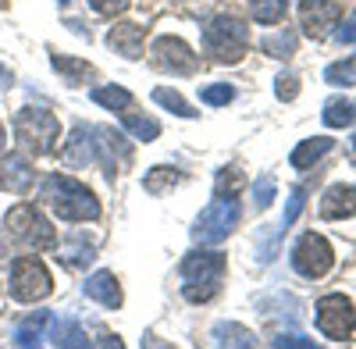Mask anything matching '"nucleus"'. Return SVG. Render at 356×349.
<instances>
[{
  "label": "nucleus",
  "mask_w": 356,
  "mask_h": 349,
  "mask_svg": "<svg viewBox=\"0 0 356 349\" xmlns=\"http://www.w3.org/2000/svg\"><path fill=\"white\" fill-rule=\"evenodd\" d=\"M43 200L54 207L61 221H97L100 218V200L89 193L79 179L68 174H47L43 179Z\"/></svg>",
  "instance_id": "1"
},
{
  "label": "nucleus",
  "mask_w": 356,
  "mask_h": 349,
  "mask_svg": "<svg viewBox=\"0 0 356 349\" xmlns=\"http://www.w3.org/2000/svg\"><path fill=\"white\" fill-rule=\"evenodd\" d=\"M225 268H228V257L225 253H218V250H193L182 260V278H186L182 296L189 303H211L221 293Z\"/></svg>",
  "instance_id": "2"
},
{
  "label": "nucleus",
  "mask_w": 356,
  "mask_h": 349,
  "mask_svg": "<svg viewBox=\"0 0 356 349\" xmlns=\"http://www.w3.org/2000/svg\"><path fill=\"white\" fill-rule=\"evenodd\" d=\"M203 47L207 54L221 65H235L243 61L250 50V29L235 18V15H218L211 25L203 29Z\"/></svg>",
  "instance_id": "3"
},
{
  "label": "nucleus",
  "mask_w": 356,
  "mask_h": 349,
  "mask_svg": "<svg viewBox=\"0 0 356 349\" xmlns=\"http://www.w3.org/2000/svg\"><path fill=\"white\" fill-rule=\"evenodd\" d=\"M15 132H18L22 150L54 154L57 139H61V122H57V114H50L47 107H22L18 118H15Z\"/></svg>",
  "instance_id": "4"
},
{
  "label": "nucleus",
  "mask_w": 356,
  "mask_h": 349,
  "mask_svg": "<svg viewBox=\"0 0 356 349\" xmlns=\"http://www.w3.org/2000/svg\"><path fill=\"white\" fill-rule=\"evenodd\" d=\"M54 293V278L40 257H18L11 264V296L18 303H40Z\"/></svg>",
  "instance_id": "5"
},
{
  "label": "nucleus",
  "mask_w": 356,
  "mask_h": 349,
  "mask_svg": "<svg viewBox=\"0 0 356 349\" xmlns=\"http://www.w3.org/2000/svg\"><path fill=\"white\" fill-rule=\"evenodd\" d=\"M4 225H8V232H11L18 243L33 246V250H54V246H57L54 225H50L36 207H29V203H18V207H11L8 218H4Z\"/></svg>",
  "instance_id": "6"
},
{
  "label": "nucleus",
  "mask_w": 356,
  "mask_h": 349,
  "mask_svg": "<svg viewBox=\"0 0 356 349\" xmlns=\"http://www.w3.org/2000/svg\"><path fill=\"white\" fill-rule=\"evenodd\" d=\"M235 225H239V200L235 196H218L211 207H207L196 225H193V239L196 243H221L228 239Z\"/></svg>",
  "instance_id": "7"
},
{
  "label": "nucleus",
  "mask_w": 356,
  "mask_h": 349,
  "mask_svg": "<svg viewBox=\"0 0 356 349\" xmlns=\"http://www.w3.org/2000/svg\"><path fill=\"white\" fill-rule=\"evenodd\" d=\"M335 264V253H332V243L317 236V232H303L292 246V268L300 271L303 278H324Z\"/></svg>",
  "instance_id": "8"
},
{
  "label": "nucleus",
  "mask_w": 356,
  "mask_h": 349,
  "mask_svg": "<svg viewBox=\"0 0 356 349\" xmlns=\"http://www.w3.org/2000/svg\"><path fill=\"white\" fill-rule=\"evenodd\" d=\"M317 328H321L324 339L346 342L356 332V307L342 293H332V296L317 300Z\"/></svg>",
  "instance_id": "9"
},
{
  "label": "nucleus",
  "mask_w": 356,
  "mask_h": 349,
  "mask_svg": "<svg viewBox=\"0 0 356 349\" xmlns=\"http://www.w3.org/2000/svg\"><path fill=\"white\" fill-rule=\"evenodd\" d=\"M150 57L161 72H171V75H193L200 68V57L193 54V47L178 36H157L150 47Z\"/></svg>",
  "instance_id": "10"
},
{
  "label": "nucleus",
  "mask_w": 356,
  "mask_h": 349,
  "mask_svg": "<svg viewBox=\"0 0 356 349\" xmlns=\"http://www.w3.org/2000/svg\"><path fill=\"white\" fill-rule=\"evenodd\" d=\"M339 18H342V0H303L300 4V22L310 40L332 36Z\"/></svg>",
  "instance_id": "11"
},
{
  "label": "nucleus",
  "mask_w": 356,
  "mask_h": 349,
  "mask_svg": "<svg viewBox=\"0 0 356 349\" xmlns=\"http://www.w3.org/2000/svg\"><path fill=\"white\" fill-rule=\"evenodd\" d=\"M143 40H146V25H139V22H118L107 33V47L114 54L129 57V61H136V57L143 54Z\"/></svg>",
  "instance_id": "12"
},
{
  "label": "nucleus",
  "mask_w": 356,
  "mask_h": 349,
  "mask_svg": "<svg viewBox=\"0 0 356 349\" xmlns=\"http://www.w3.org/2000/svg\"><path fill=\"white\" fill-rule=\"evenodd\" d=\"M36 182L33 164H29L25 154H4L0 157V186L8 193H29V186Z\"/></svg>",
  "instance_id": "13"
},
{
  "label": "nucleus",
  "mask_w": 356,
  "mask_h": 349,
  "mask_svg": "<svg viewBox=\"0 0 356 349\" xmlns=\"http://www.w3.org/2000/svg\"><path fill=\"white\" fill-rule=\"evenodd\" d=\"M82 293H86V300H93V303H100V307H107V310H118L122 307V285H118V278L111 275V271H97V275H89L86 282H82Z\"/></svg>",
  "instance_id": "14"
},
{
  "label": "nucleus",
  "mask_w": 356,
  "mask_h": 349,
  "mask_svg": "<svg viewBox=\"0 0 356 349\" xmlns=\"http://www.w3.org/2000/svg\"><path fill=\"white\" fill-rule=\"evenodd\" d=\"M89 136H93V129H89V125H75L72 139L61 147V161L68 168H86V164L97 161V139H89Z\"/></svg>",
  "instance_id": "15"
},
{
  "label": "nucleus",
  "mask_w": 356,
  "mask_h": 349,
  "mask_svg": "<svg viewBox=\"0 0 356 349\" xmlns=\"http://www.w3.org/2000/svg\"><path fill=\"white\" fill-rule=\"evenodd\" d=\"M321 218H356V186H332L321 196Z\"/></svg>",
  "instance_id": "16"
},
{
  "label": "nucleus",
  "mask_w": 356,
  "mask_h": 349,
  "mask_svg": "<svg viewBox=\"0 0 356 349\" xmlns=\"http://www.w3.org/2000/svg\"><path fill=\"white\" fill-rule=\"evenodd\" d=\"M332 150H335V139H328V136H314V139H303L300 147L292 150L289 164H292V168H300V171H307V168H314L324 154H332Z\"/></svg>",
  "instance_id": "17"
},
{
  "label": "nucleus",
  "mask_w": 356,
  "mask_h": 349,
  "mask_svg": "<svg viewBox=\"0 0 356 349\" xmlns=\"http://www.w3.org/2000/svg\"><path fill=\"white\" fill-rule=\"evenodd\" d=\"M50 325H54V314L36 310L33 317H25V321L15 328V346H40L50 335Z\"/></svg>",
  "instance_id": "18"
},
{
  "label": "nucleus",
  "mask_w": 356,
  "mask_h": 349,
  "mask_svg": "<svg viewBox=\"0 0 356 349\" xmlns=\"http://www.w3.org/2000/svg\"><path fill=\"white\" fill-rule=\"evenodd\" d=\"M50 65H54V72L61 75L68 86H82L86 79H93V65L79 61V57H72V54H54Z\"/></svg>",
  "instance_id": "19"
},
{
  "label": "nucleus",
  "mask_w": 356,
  "mask_h": 349,
  "mask_svg": "<svg viewBox=\"0 0 356 349\" xmlns=\"http://www.w3.org/2000/svg\"><path fill=\"white\" fill-rule=\"evenodd\" d=\"M89 97H93V104H100L107 111H118V114H125V111L136 107V97L129 90H122V86H97Z\"/></svg>",
  "instance_id": "20"
},
{
  "label": "nucleus",
  "mask_w": 356,
  "mask_h": 349,
  "mask_svg": "<svg viewBox=\"0 0 356 349\" xmlns=\"http://www.w3.org/2000/svg\"><path fill=\"white\" fill-rule=\"evenodd\" d=\"M122 125H125L136 139H143V143H154V139L161 136V122H157V118H150V114L125 111V114H122Z\"/></svg>",
  "instance_id": "21"
},
{
  "label": "nucleus",
  "mask_w": 356,
  "mask_h": 349,
  "mask_svg": "<svg viewBox=\"0 0 356 349\" xmlns=\"http://www.w3.org/2000/svg\"><path fill=\"white\" fill-rule=\"evenodd\" d=\"M296 33L292 29H278V33H271V36H264V43H260V50L267 54V57H282V61H289V57L296 54Z\"/></svg>",
  "instance_id": "22"
},
{
  "label": "nucleus",
  "mask_w": 356,
  "mask_h": 349,
  "mask_svg": "<svg viewBox=\"0 0 356 349\" xmlns=\"http://www.w3.org/2000/svg\"><path fill=\"white\" fill-rule=\"evenodd\" d=\"M54 346H89L86 332L79 321H57L54 317V325H50V335H47Z\"/></svg>",
  "instance_id": "23"
},
{
  "label": "nucleus",
  "mask_w": 356,
  "mask_h": 349,
  "mask_svg": "<svg viewBox=\"0 0 356 349\" xmlns=\"http://www.w3.org/2000/svg\"><path fill=\"white\" fill-rule=\"evenodd\" d=\"M321 118H324V125H328V129H346V125L356 122V104L353 100H328Z\"/></svg>",
  "instance_id": "24"
},
{
  "label": "nucleus",
  "mask_w": 356,
  "mask_h": 349,
  "mask_svg": "<svg viewBox=\"0 0 356 349\" xmlns=\"http://www.w3.org/2000/svg\"><path fill=\"white\" fill-rule=\"evenodd\" d=\"M175 182H178V171H175V168H168V164H157V168H150V171L143 174V189L150 193V196L168 193Z\"/></svg>",
  "instance_id": "25"
},
{
  "label": "nucleus",
  "mask_w": 356,
  "mask_h": 349,
  "mask_svg": "<svg viewBox=\"0 0 356 349\" xmlns=\"http://www.w3.org/2000/svg\"><path fill=\"white\" fill-rule=\"evenodd\" d=\"M250 8L260 25H278L289 11V0H250Z\"/></svg>",
  "instance_id": "26"
},
{
  "label": "nucleus",
  "mask_w": 356,
  "mask_h": 349,
  "mask_svg": "<svg viewBox=\"0 0 356 349\" xmlns=\"http://www.w3.org/2000/svg\"><path fill=\"white\" fill-rule=\"evenodd\" d=\"M154 100L161 104V107H168L171 114H178V118H196V111L182 100V93L178 90H168V86H157L154 90Z\"/></svg>",
  "instance_id": "27"
},
{
  "label": "nucleus",
  "mask_w": 356,
  "mask_h": 349,
  "mask_svg": "<svg viewBox=\"0 0 356 349\" xmlns=\"http://www.w3.org/2000/svg\"><path fill=\"white\" fill-rule=\"evenodd\" d=\"M324 82L328 86H356V57H346V61H335L324 68Z\"/></svg>",
  "instance_id": "28"
},
{
  "label": "nucleus",
  "mask_w": 356,
  "mask_h": 349,
  "mask_svg": "<svg viewBox=\"0 0 356 349\" xmlns=\"http://www.w3.org/2000/svg\"><path fill=\"white\" fill-rule=\"evenodd\" d=\"M303 207H307V189L300 186V189H292V196H289V207H285V214H282V225H278V232H275V239L285 236V232L296 225V218L303 214Z\"/></svg>",
  "instance_id": "29"
},
{
  "label": "nucleus",
  "mask_w": 356,
  "mask_h": 349,
  "mask_svg": "<svg viewBox=\"0 0 356 349\" xmlns=\"http://www.w3.org/2000/svg\"><path fill=\"white\" fill-rule=\"evenodd\" d=\"M214 342L218 346H253V332L243 328V325H218Z\"/></svg>",
  "instance_id": "30"
},
{
  "label": "nucleus",
  "mask_w": 356,
  "mask_h": 349,
  "mask_svg": "<svg viewBox=\"0 0 356 349\" xmlns=\"http://www.w3.org/2000/svg\"><path fill=\"white\" fill-rule=\"evenodd\" d=\"M243 171L239 168H221L218 171V179H214V189H218V196H235V193H239L243 189Z\"/></svg>",
  "instance_id": "31"
},
{
  "label": "nucleus",
  "mask_w": 356,
  "mask_h": 349,
  "mask_svg": "<svg viewBox=\"0 0 356 349\" xmlns=\"http://www.w3.org/2000/svg\"><path fill=\"white\" fill-rule=\"evenodd\" d=\"M93 257H97L93 246H82V236H75V246H72L68 253H61V264L79 271V268H86V264H93Z\"/></svg>",
  "instance_id": "32"
},
{
  "label": "nucleus",
  "mask_w": 356,
  "mask_h": 349,
  "mask_svg": "<svg viewBox=\"0 0 356 349\" xmlns=\"http://www.w3.org/2000/svg\"><path fill=\"white\" fill-rule=\"evenodd\" d=\"M200 100H203L207 107H225V104L235 100V90H232L228 82H218V86H207V90H200Z\"/></svg>",
  "instance_id": "33"
},
{
  "label": "nucleus",
  "mask_w": 356,
  "mask_h": 349,
  "mask_svg": "<svg viewBox=\"0 0 356 349\" xmlns=\"http://www.w3.org/2000/svg\"><path fill=\"white\" fill-rule=\"evenodd\" d=\"M275 174H260L257 186H253V203H257V211H267L275 203Z\"/></svg>",
  "instance_id": "34"
},
{
  "label": "nucleus",
  "mask_w": 356,
  "mask_h": 349,
  "mask_svg": "<svg viewBox=\"0 0 356 349\" xmlns=\"http://www.w3.org/2000/svg\"><path fill=\"white\" fill-rule=\"evenodd\" d=\"M275 93H278V100H296V97H300V79H296L292 72L278 75L275 79Z\"/></svg>",
  "instance_id": "35"
},
{
  "label": "nucleus",
  "mask_w": 356,
  "mask_h": 349,
  "mask_svg": "<svg viewBox=\"0 0 356 349\" xmlns=\"http://www.w3.org/2000/svg\"><path fill=\"white\" fill-rule=\"evenodd\" d=\"M89 4H93V11H100V15L114 18V15L129 11V4H132V0H89Z\"/></svg>",
  "instance_id": "36"
},
{
  "label": "nucleus",
  "mask_w": 356,
  "mask_h": 349,
  "mask_svg": "<svg viewBox=\"0 0 356 349\" xmlns=\"http://www.w3.org/2000/svg\"><path fill=\"white\" fill-rule=\"evenodd\" d=\"M335 36H339V43H356V15H349V18H346V25L339 29Z\"/></svg>",
  "instance_id": "37"
},
{
  "label": "nucleus",
  "mask_w": 356,
  "mask_h": 349,
  "mask_svg": "<svg viewBox=\"0 0 356 349\" xmlns=\"http://www.w3.org/2000/svg\"><path fill=\"white\" fill-rule=\"evenodd\" d=\"M271 346H303V349H310L314 342L303 339V335H278V339H271Z\"/></svg>",
  "instance_id": "38"
},
{
  "label": "nucleus",
  "mask_w": 356,
  "mask_h": 349,
  "mask_svg": "<svg viewBox=\"0 0 356 349\" xmlns=\"http://www.w3.org/2000/svg\"><path fill=\"white\" fill-rule=\"evenodd\" d=\"M8 86H11V72L0 65V90H8Z\"/></svg>",
  "instance_id": "39"
},
{
  "label": "nucleus",
  "mask_w": 356,
  "mask_h": 349,
  "mask_svg": "<svg viewBox=\"0 0 356 349\" xmlns=\"http://www.w3.org/2000/svg\"><path fill=\"white\" fill-rule=\"evenodd\" d=\"M0 147H4V122H0Z\"/></svg>",
  "instance_id": "40"
},
{
  "label": "nucleus",
  "mask_w": 356,
  "mask_h": 349,
  "mask_svg": "<svg viewBox=\"0 0 356 349\" xmlns=\"http://www.w3.org/2000/svg\"><path fill=\"white\" fill-rule=\"evenodd\" d=\"M353 150H356V136H353Z\"/></svg>",
  "instance_id": "41"
}]
</instances>
